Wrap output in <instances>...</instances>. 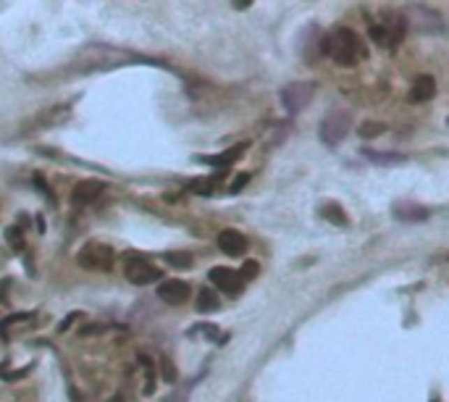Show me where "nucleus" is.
Segmentation results:
<instances>
[{"instance_id":"obj_24","label":"nucleus","mask_w":449,"mask_h":402,"mask_svg":"<svg viewBox=\"0 0 449 402\" xmlns=\"http://www.w3.org/2000/svg\"><path fill=\"white\" fill-rule=\"evenodd\" d=\"M161 368H163V379L168 381V384H174V381H179V373H176V368H174V363L165 358H161Z\"/></svg>"},{"instance_id":"obj_15","label":"nucleus","mask_w":449,"mask_h":402,"mask_svg":"<svg viewBox=\"0 0 449 402\" xmlns=\"http://www.w3.org/2000/svg\"><path fill=\"white\" fill-rule=\"evenodd\" d=\"M321 216L326 218V221H331L334 227H347V224H350L344 208L337 206V203H323V206H321Z\"/></svg>"},{"instance_id":"obj_23","label":"nucleus","mask_w":449,"mask_h":402,"mask_svg":"<svg viewBox=\"0 0 449 402\" xmlns=\"http://www.w3.org/2000/svg\"><path fill=\"white\" fill-rule=\"evenodd\" d=\"M258 271H260V266H258L255 261H247L244 266H242V271H237V273H240L242 282H250V279H255V276H258Z\"/></svg>"},{"instance_id":"obj_29","label":"nucleus","mask_w":449,"mask_h":402,"mask_svg":"<svg viewBox=\"0 0 449 402\" xmlns=\"http://www.w3.org/2000/svg\"><path fill=\"white\" fill-rule=\"evenodd\" d=\"M8 287H11V282H8V279H3V282H0V303H6V300H8V292H6Z\"/></svg>"},{"instance_id":"obj_10","label":"nucleus","mask_w":449,"mask_h":402,"mask_svg":"<svg viewBox=\"0 0 449 402\" xmlns=\"http://www.w3.org/2000/svg\"><path fill=\"white\" fill-rule=\"evenodd\" d=\"M244 150H247V142H240V145H234V148H229V150L219 152V155H200L198 161L200 164H208L213 166V168H229L231 164H237L242 155H244Z\"/></svg>"},{"instance_id":"obj_27","label":"nucleus","mask_w":449,"mask_h":402,"mask_svg":"<svg viewBox=\"0 0 449 402\" xmlns=\"http://www.w3.org/2000/svg\"><path fill=\"white\" fill-rule=\"evenodd\" d=\"M250 182V174H242L234 179V185H231V192H240V189H244V185Z\"/></svg>"},{"instance_id":"obj_4","label":"nucleus","mask_w":449,"mask_h":402,"mask_svg":"<svg viewBox=\"0 0 449 402\" xmlns=\"http://www.w3.org/2000/svg\"><path fill=\"white\" fill-rule=\"evenodd\" d=\"M124 271H126V279L137 287H147V284H155L163 271H158L153 263H147L142 255H137V252H129L126 255V266H124Z\"/></svg>"},{"instance_id":"obj_12","label":"nucleus","mask_w":449,"mask_h":402,"mask_svg":"<svg viewBox=\"0 0 449 402\" xmlns=\"http://www.w3.org/2000/svg\"><path fill=\"white\" fill-rule=\"evenodd\" d=\"M386 29V37H389V48H397V45L405 40V32H407V19L399 16V13H389L381 24Z\"/></svg>"},{"instance_id":"obj_1","label":"nucleus","mask_w":449,"mask_h":402,"mask_svg":"<svg viewBox=\"0 0 449 402\" xmlns=\"http://www.w3.org/2000/svg\"><path fill=\"white\" fill-rule=\"evenodd\" d=\"M323 55H331L339 66H358L362 58H368V48L352 32L350 27H337L329 34H323Z\"/></svg>"},{"instance_id":"obj_28","label":"nucleus","mask_w":449,"mask_h":402,"mask_svg":"<svg viewBox=\"0 0 449 402\" xmlns=\"http://www.w3.org/2000/svg\"><path fill=\"white\" fill-rule=\"evenodd\" d=\"M79 318V313H71V315H66V318H64V324H61V326H58V331H61V334H64V331H66L68 326H71V324H74V321H77Z\"/></svg>"},{"instance_id":"obj_13","label":"nucleus","mask_w":449,"mask_h":402,"mask_svg":"<svg viewBox=\"0 0 449 402\" xmlns=\"http://www.w3.org/2000/svg\"><path fill=\"white\" fill-rule=\"evenodd\" d=\"M434 95H436V79L428 74H420L410 87V100L413 103H428Z\"/></svg>"},{"instance_id":"obj_16","label":"nucleus","mask_w":449,"mask_h":402,"mask_svg":"<svg viewBox=\"0 0 449 402\" xmlns=\"http://www.w3.org/2000/svg\"><path fill=\"white\" fill-rule=\"evenodd\" d=\"M219 308H221L219 292H213L208 287L198 289V313H210V310H219Z\"/></svg>"},{"instance_id":"obj_2","label":"nucleus","mask_w":449,"mask_h":402,"mask_svg":"<svg viewBox=\"0 0 449 402\" xmlns=\"http://www.w3.org/2000/svg\"><path fill=\"white\" fill-rule=\"evenodd\" d=\"M79 266L87 268V271H110L113 261H116V252L113 247L103 245V242H87L82 250H79Z\"/></svg>"},{"instance_id":"obj_19","label":"nucleus","mask_w":449,"mask_h":402,"mask_svg":"<svg viewBox=\"0 0 449 402\" xmlns=\"http://www.w3.org/2000/svg\"><path fill=\"white\" fill-rule=\"evenodd\" d=\"M358 131H360V137H365V140H373V137H378V134H383V131H386V124L368 121V124H362Z\"/></svg>"},{"instance_id":"obj_7","label":"nucleus","mask_w":449,"mask_h":402,"mask_svg":"<svg viewBox=\"0 0 449 402\" xmlns=\"http://www.w3.org/2000/svg\"><path fill=\"white\" fill-rule=\"evenodd\" d=\"M158 297L168 305H184L189 300V284L182 282V279H165L158 287Z\"/></svg>"},{"instance_id":"obj_26","label":"nucleus","mask_w":449,"mask_h":402,"mask_svg":"<svg viewBox=\"0 0 449 402\" xmlns=\"http://www.w3.org/2000/svg\"><path fill=\"white\" fill-rule=\"evenodd\" d=\"M34 185H37V189H40V192H43L45 197H50V200H53V192L47 189V185H45V179H43V174H34Z\"/></svg>"},{"instance_id":"obj_5","label":"nucleus","mask_w":449,"mask_h":402,"mask_svg":"<svg viewBox=\"0 0 449 402\" xmlns=\"http://www.w3.org/2000/svg\"><path fill=\"white\" fill-rule=\"evenodd\" d=\"M316 95V85H310V82H292V85H286L281 89V103H284L286 113H300L302 108L310 106V100Z\"/></svg>"},{"instance_id":"obj_11","label":"nucleus","mask_w":449,"mask_h":402,"mask_svg":"<svg viewBox=\"0 0 449 402\" xmlns=\"http://www.w3.org/2000/svg\"><path fill=\"white\" fill-rule=\"evenodd\" d=\"M302 55L307 58V64H316L318 55H323V32L318 27H307L302 34Z\"/></svg>"},{"instance_id":"obj_17","label":"nucleus","mask_w":449,"mask_h":402,"mask_svg":"<svg viewBox=\"0 0 449 402\" xmlns=\"http://www.w3.org/2000/svg\"><path fill=\"white\" fill-rule=\"evenodd\" d=\"M365 158H371L376 164H402L407 161L405 155H399V152H376V150H362Z\"/></svg>"},{"instance_id":"obj_20","label":"nucleus","mask_w":449,"mask_h":402,"mask_svg":"<svg viewBox=\"0 0 449 402\" xmlns=\"http://www.w3.org/2000/svg\"><path fill=\"white\" fill-rule=\"evenodd\" d=\"M140 363H142L145 371H147V384H145V394H153V389H155V371H153V360L147 358V355H140Z\"/></svg>"},{"instance_id":"obj_21","label":"nucleus","mask_w":449,"mask_h":402,"mask_svg":"<svg viewBox=\"0 0 449 402\" xmlns=\"http://www.w3.org/2000/svg\"><path fill=\"white\" fill-rule=\"evenodd\" d=\"M213 185H216V179H195V182H189V192L210 195V192H213Z\"/></svg>"},{"instance_id":"obj_22","label":"nucleus","mask_w":449,"mask_h":402,"mask_svg":"<svg viewBox=\"0 0 449 402\" xmlns=\"http://www.w3.org/2000/svg\"><path fill=\"white\" fill-rule=\"evenodd\" d=\"M368 34H371V40L378 48H389V37H386V29H383L381 24H373L371 29H368Z\"/></svg>"},{"instance_id":"obj_18","label":"nucleus","mask_w":449,"mask_h":402,"mask_svg":"<svg viewBox=\"0 0 449 402\" xmlns=\"http://www.w3.org/2000/svg\"><path fill=\"white\" fill-rule=\"evenodd\" d=\"M163 261L168 263V266H174V268H189L195 258H192L189 252H165Z\"/></svg>"},{"instance_id":"obj_30","label":"nucleus","mask_w":449,"mask_h":402,"mask_svg":"<svg viewBox=\"0 0 449 402\" xmlns=\"http://www.w3.org/2000/svg\"><path fill=\"white\" fill-rule=\"evenodd\" d=\"M434 402H439V400H434Z\"/></svg>"},{"instance_id":"obj_14","label":"nucleus","mask_w":449,"mask_h":402,"mask_svg":"<svg viewBox=\"0 0 449 402\" xmlns=\"http://www.w3.org/2000/svg\"><path fill=\"white\" fill-rule=\"evenodd\" d=\"M392 213H395L397 221H426L428 208L418 206V203H395Z\"/></svg>"},{"instance_id":"obj_8","label":"nucleus","mask_w":449,"mask_h":402,"mask_svg":"<svg viewBox=\"0 0 449 402\" xmlns=\"http://www.w3.org/2000/svg\"><path fill=\"white\" fill-rule=\"evenodd\" d=\"M103 189H105V182H100V179H84V182H79L74 189H71V200L77 203V206H89L92 200H98L103 195Z\"/></svg>"},{"instance_id":"obj_25","label":"nucleus","mask_w":449,"mask_h":402,"mask_svg":"<svg viewBox=\"0 0 449 402\" xmlns=\"http://www.w3.org/2000/svg\"><path fill=\"white\" fill-rule=\"evenodd\" d=\"M29 318H32V313H16V315H8V318H3V321H0V331H3V329H8V326H11V324H19V321H29Z\"/></svg>"},{"instance_id":"obj_3","label":"nucleus","mask_w":449,"mask_h":402,"mask_svg":"<svg viewBox=\"0 0 449 402\" xmlns=\"http://www.w3.org/2000/svg\"><path fill=\"white\" fill-rule=\"evenodd\" d=\"M347 131H350V113L347 110H334L329 113L326 119L321 121V129H318V137L323 140V145H339L344 137H347Z\"/></svg>"},{"instance_id":"obj_9","label":"nucleus","mask_w":449,"mask_h":402,"mask_svg":"<svg viewBox=\"0 0 449 402\" xmlns=\"http://www.w3.org/2000/svg\"><path fill=\"white\" fill-rule=\"evenodd\" d=\"M216 242H219V250L226 252L229 258H240L242 252L247 250V239L242 237L237 229H223Z\"/></svg>"},{"instance_id":"obj_6","label":"nucleus","mask_w":449,"mask_h":402,"mask_svg":"<svg viewBox=\"0 0 449 402\" xmlns=\"http://www.w3.org/2000/svg\"><path fill=\"white\" fill-rule=\"evenodd\" d=\"M210 282L216 284L219 289H223L226 294H231V297H237V294L242 292L240 273L234 271V268H226V266H216V268H210Z\"/></svg>"}]
</instances>
